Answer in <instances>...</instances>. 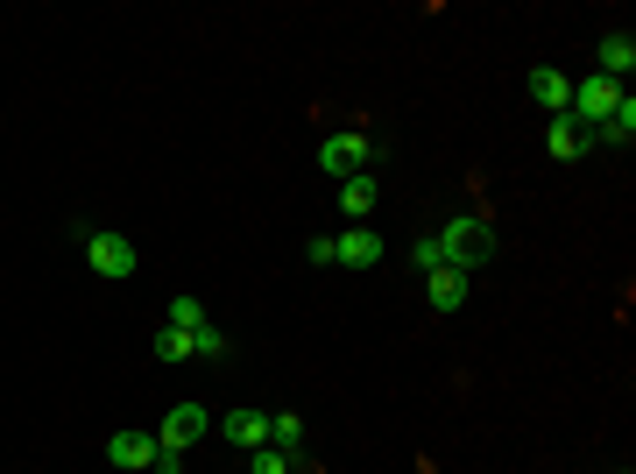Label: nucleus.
Instances as JSON below:
<instances>
[{
    "label": "nucleus",
    "mask_w": 636,
    "mask_h": 474,
    "mask_svg": "<svg viewBox=\"0 0 636 474\" xmlns=\"http://www.w3.org/2000/svg\"><path fill=\"white\" fill-rule=\"evenodd\" d=\"M531 100L545 107V113H566L573 107V79H566V71H552V64H537L531 71Z\"/></svg>",
    "instance_id": "obj_8"
},
{
    "label": "nucleus",
    "mask_w": 636,
    "mask_h": 474,
    "mask_svg": "<svg viewBox=\"0 0 636 474\" xmlns=\"http://www.w3.org/2000/svg\"><path fill=\"white\" fill-rule=\"evenodd\" d=\"M269 446H276V453H291V461L304 453V418H297V411H283V418H269Z\"/></svg>",
    "instance_id": "obj_15"
},
{
    "label": "nucleus",
    "mask_w": 636,
    "mask_h": 474,
    "mask_svg": "<svg viewBox=\"0 0 636 474\" xmlns=\"http://www.w3.org/2000/svg\"><path fill=\"white\" fill-rule=\"evenodd\" d=\"M191 354H205V362H226V333H220V326L205 319V326L191 333Z\"/></svg>",
    "instance_id": "obj_17"
},
{
    "label": "nucleus",
    "mask_w": 636,
    "mask_h": 474,
    "mask_svg": "<svg viewBox=\"0 0 636 474\" xmlns=\"http://www.w3.org/2000/svg\"><path fill=\"white\" fill-rule=\"evenodd\" d=\"M226 440L248 446V453L269 446V411H226Z\"/></svg>",
    "instance_id": "obj_13"
},
{
    "label": "nucleus",
    "mask_w": 636,
    "mask_h": 474,
    "mask_svg": "<svg viewBox=\"0 0 636 474\" xmlns=\"http://www.w3.org/2000/svg\"><path fill=\"white\" fill-rule=\"evenodd\" d=\"M594 142H615V149H623V142H636V100H629V92H623V107H615L608 121L594 128Z\"/></svg>",
    "instance_id": "obj_14"
},
{
    "label": "nucleus",
    "mask_w": 636,
    "mask_h": 474,
    "mask_svg": "<svg viewBox=\"0 0 636 474\" xmlns=\"http://www.w3.org/2000/svg\"><path fill=\"white\" fill-rule=\"evenodd\" d=\"M205 432H212V411L205 404H170V418H163V432H157V446H199L205 440Z\"/></svg>",
    "instance_id": "obj_4"
},
{
    "label": "nucleus",
    "mask_w": 636,
    "mask_h": 474,
    "mask_svg": "<svg viewBox=\"0 0 636 474\" xmlns=\"http://www.w3.org/2000/svg\"><path fill=\"white\" fill-rule=\"evenodd\" d=\"M424 291H432V305H438V312H460V305H467V270L438 262V270L424 276Z\"/></svg>",
    "instance_id": "obj_9"
},
{
    "label": "nucleus",
    "mask_w": 636,
    "mask_h": 474,
    "mask_svg": "<svg viewBox=\"0 0 636 474\" xmlns=\"http://www.w3.org/2000/svg\"><path fill=\"white\" fill-rule=\"evenodd\" d=\"M411 262H417V270H424V276H432V270H438V262H446V249H438V234H424V241H417V249H411Z\"/></svg>",
    "instance_id": "obj_20"
},
{
    "label": "nucleus",
    "mask_w": 636,
    "mask_h": 474,
    "mask_svg": "<svg viewBox=\"0 0 636 474\" xmlns=\"http://www.w3.org/2000/svg\"><path fill=\"white\" fill-rule=\"evenodd\" d=\"M304 262H319V270H325V262H340V255H333V234H319V241H304Z\"/></svg>",
    "instance_id": "obj_21"
},
{
    "label": "nucleus",
    "mask_w": 636,
    "mask_h": 474,
    "mask_svg": "<svg viewBox=\"0 0 636 474\" xmlns=\"http://www.w3.org/2000/svg\"><path fill=\"white\" fill-rule=\"evenodd\" d=\"M629 71H636V36H629V29L602 36V79H615V85H623Z\"/></svg>",
    "instance_id": "obj_11"
},
{
    "label": "nucleus",
    "mask_w": 636,
    "mask_h": 474,
    "mask_svg": "<svg viewBox=\"0 0 636 474\" xmlns=\"http://www.w3.org/2000/svg\"><path fill=\"white\" fill-rule=\"evenodd\" d=\"M319 170H325V178H354V170H369V135H325L319 142Z\"/></svg>",
    "instance_id": "obj_5"
},
{
    "label": "nucleus",
    "mask_w": 636,
    "mask_h": 474,
    "mask_svg": "<svg viewBox=\"0 0 636 474\" xmlns=\"http://www.w3.org/2000/svg\"><path fill=\"white\" fill-rule=\"evenodd\" d=\"M248 474H291V453H276V446H255V461H248Z\"/></svg>",
    "instance_id": "obj_19"
},
{
    "label": "nucleus",
    "mask_w": 636,
    "mask_h": 474,
    "mask_svg": "<svg viewBox=\"0 0 636 474\" xmlns=\"http://www.w3.org/2000/svg\"><path fill=\"white\" fill-rule=\"evenodd\" d=\"M170 326L199 333V326H205V305H199V297H178V305H170Z\"/></svg>",
    "instance_id": "obj_18"
},
{
    "label": "nucleus",
    "mask_w": 636,
    "mask_h": 474,
    "mask_svg": "<svg viewBox=\"0 0 636 474\" xmlns=\"http://www.w3.org/2000/svg\"><path fill=\"white\" fill-rule=\"evenodd\" d=\"M615 107H623V85H615V79H602V71H594V79H573V107H566V113L587 128V135L608 121Z\"/></svg>",
    "instance_id": "obj_2"
},
{
    "label": "nucleus",
    "mask_w": 636,
    "mask_h": 474,
    "mask_svg": "<svg viewBox=\"0 0 636 474\" xmlns=\"http://www.w3.org/2000/svg\"><path fill=\"white\" fill-rule=\"evenodd\" d=\"M438 249H446L453 270H481V262L495 255V226H488V220H474V213H460V220L438 226Z\"/></svg>",
    "instance_id": "obj_1"
},
{
    "label": "nucleus",
    "mask_w": 636,
    "mask_h": 474,
    "mask_svg": "<svg viewBox=\"0 0 636 474\" xmlns=\"http://www.w3.org/2000/svg\"><path fill=\"white\" fill-rule=\"evenodd\" d=\"M157 362H191V333L184 326H163L157 333Z\"/></svg>",
    "instance_id": "obj_16"
},
{
    "label": "nucleus",
    "mask_w": 636,
    "mask_h": 474,
    "mask_svg": "<svg viewBox=\"0 0 636 474\" xmlns=\"http://www.w3.org/2000/svg\"><path fill=\"white\" fill-rule=\"evenodd\" d=\"M382 249H390V241H382L375 226H346V234H333V255L346 262V270H375Z\"/></svg>",
    "instance_id": "obj_6"
},
{
    "label": "nucleus",
    "mask_w": 636,
    "mask_h": 474,
    "mask_svg": "<svg viewBox=\"0 0 636 474\" xmlns=\"http://www.w3.org/2000/svg\"><path fill=\"white\" fill-rule=\"evenodd\" d=\"M623 474H629V467H623Z\"/></svg>",
    "instance_id": "obj_22"
},
{
    "label": "nucleus",
    "mask_w": 636,
    "mask_h": 474,
    "mask_svg": "<svg viewBox=\"0 0 636 474\" xmlns=\"http://www.w3.org/2000/svg\"><path fill=\"white\" fill-rule=\"evenodd\" d=\"M587 142H594V135H587L581 121H573V113H552V128H545V149H552L558 163H573V157H581Z\"/></svg>",
    "instance_id": "obj_10"
},
{
    "label": "nucleus",
    "mask_w": 636,
    "mask_h": 474,
    "mask_svg": "<svg viewBox=\"0 0 636 474\" xmlns=\"http://www.w3.org/2000/svg\"><path fill=\"white\" fill-rule=\"evenodd\" d=\"M85 262H92V276H107V283H128L142 255H134V241H128V234H92V241H85Z\"/></svg>",
    "instance_id": "obj_3"
},
{
    "label": "nucleus",
    "mask_w": 636,
    "mask_h": 474,
    "mask_svg": "<svg viewBox=\"0 0 636 474\" xmlns=\"http://www.w3.org/2000/svg\"><path fill=\"white\" fill-rule=\"evenodd\" d=\"M107 461L128 467V474L157 467V432H113V440H107Z\"/></svg>",
    "instance_id": "obj_7"
},
{
    "label": "nucleus",
    "mask_w": 636,
    "mask_h": 474,
    "mask_svg": "<svg viewBox=\"0 0 636 474\" xmlns=\"http://www.w3.org/2000/svg\"><path fill=\"white\" fill-rule=\"evenodd\" d=\"M375 199H382V184L369 178V170H354V178H340V205H346V213H354V226L375 213Z\"/></svg>",
    "instance_id": "obj_12"
}]
</instances>
